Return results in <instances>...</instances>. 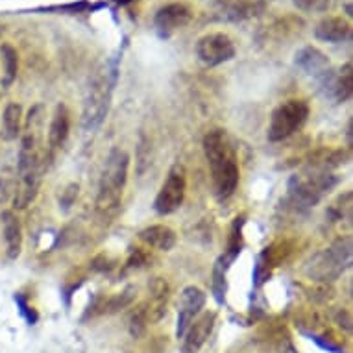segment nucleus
I'll list each match as a JSON object with an SVG mask.
<instances>
[{"label": "nucleus", "instance_id": "obj_1", "mask_svg": "<svg viewBox=\"0 0 353 353\" xmlns=\"http://www.w3.org/2000/svg\"><path fill=\"white\" fill-rule=\"evenodd\" d=\"M203 154L211 168L214 192L219 198L226 200L237 191L239 180H241L237 154L233 150L226 130H211L203 137Z\"/></svg>", "mask_w": 353, "mask_h": 353}, {"label": "nucleus", "instance_id": "obj_2", "mask_svg": "<svg viewBox=\"0 0 353 353\" xmlns=\"http://www.w3.org/2000/svg\"><path fill=\"white\" fill-rule=\"evenodd\" d=\"M39 143L34 134H26L21 143L17 165V185L13 196V208L24 209L34 202L39 192L43 180V157L39 152Z\"/></svg>", "mask_w": 353, "mask_h": 353}, {"label": "nucleus", "instance_id": "obj_3", "mask_svg": "<svg viewBox=\"0 0 353 353\" xmlns=\"http://www.w3.org/2000/svg\"><path fill=\"white\" fill-rule=\"evenodd\" d=\"M128 168H130L128 152L122 148H113L105 159L104 170L100 176L97 209L102 214L115 213L121 205L122 192L128 181Z\"/></svg>", "mask_w": 353, "mask_h": 353}, {"label": "nucleus", "instance_id": "obj_4", "mask_svg": "<svg viewBox=\"0 0 353 353\" xmlns=\"http://www.w3.org/2000/svg\"><path fill=\"white\" fill-rule=\"evenodd\" d=\"M352 263V243L341 239L320 252L307 265V276L316 281H335Z\"/></svg>", "mask_w": 353, "mask_h": 353}, {"label": "nucleus", "instance_id": "obj_5", "mask_svg": "<svg viewBox=\"0 0 353 353\" xmlns=\"http://www.w3.org/2000/svg\"><path fill=\"white\" fill-rule=\"evenodd\" d=\"M309 117V104L305 100L292 99L279 104L270 115L268 124V141L270 143H281L289 139L296 132H300Z\"/></svg>", "mask_w": 353, "mask_h": 353}, {"label": "nucleus", "instance_id": "obj_6", "mask_svg": "<svg viewBox=\"0 0 353 353\" xmlns=\"http://www.w3.org/2000/svg\"><path fill=\"white\" fill-rule=\"evenodd\" d=\"M111 100V81L108 78V72H100L94 76L89 93H87L85 104H83V113H81V124L85 130H94L99 128L108 115Z\"/></svg>", "mask_w": 353, "mask_h": 353}, {"label": "nucleus", "instance_id": "obj_7", "mask_svg": "<svg viewBox=\"0 0 353 353\" xmlns=\"http://www.w3.org/2000/svg\"><path fill=\"white\" fill-rule=\"evenodd\" d=\"M335 185L333 176L327 172H309L294 176L289 183V192L296 203L303 208H314L324 196L325 191H330Z\"/></svg>", "mask_w": 353, "mask_h": 353}, {"label": "nucleus", "instance_id": "obj_8", "mask_svg": "<svg viewBox=\"0 0 353 353\" xmlns=\"http://www.w3.org/2000/svg\"><path fill=\"white\" fill-rule=\"evenodd\" d=\"M187 192V174L185 168L181 165H174L168 170V176L165 183L161 185L159 192H157L156 202H154V209L159 214H172L181 208V203L185 200Z\"/></svg>", "mask_w": 353, "mask_h": 353}, {"label": "nucleus", "instance_id": "obj_9", "mask_svg": "<svg viewBox=\"0 0 353 353\" xmlns=\"http://www.w3.org/2000/svg\"><path fill=\"white\" fill-rule=\"evenodd\" d=\"M196 56L205 67H219L235 58V45L228 34L214 32L198 39Z\"/></svg>", "mask_w": 353, "mask_h": 353}, {"label": "nucleus", "instance_id": "obj_10", "mask_svg": "<svg viewBox=\"0 0 353 353\" xmlns=\"http://www.w3.org/2000/svg\"><path fill=\"white\" fill-rule=\"evenodd\" d=\"M208 296L200 287L189 285L181 290L180 303H178V325H176V335L178 339L185 335L187 327L192 324V320L202 313Z\"/></svg>", "mask_w": 353, "mask_h": 353}, {"label": "nucleus", "instance_id": "obj_11", "mask_svg": "<svg viewBox=\"0 0 353 353\" xmlns=\"http://www.w3.org/2000/svg\"><path fill=\"white\" fill-rule=\"evenodd\" d=\"M191 19L192 12L189 10V6L181 4V2H174V4H167L161 10H157L154 24H156V30L159 32V35L168 37L174 32L185 28L187 24L191 23Z\"/></svg>", "mask_w": 353, "mask_h": 353}, {"label": "nucleus", "instance_id": "obj_12", "mask_svg": "<svg viewBox=\"0 0 353 353\" xmlns=\"http://www.w3.org/2000/svg\"><path fill=\"white\" fill-rule=\"evenodd\" d=\"M216 324V313L214 311H205L200 313L196 319L192 320V324L187 327L183 339V353H198L202 346L208 342Z\"/></svg>", "mask_w": 353, "mask_h": 353}, {"label": "nucleus", "instance_id": "obj_13", "mask_svg": "<svg viewBox=\"0 0 353 353\" xmlns=\"http://www.w3.org/2000/svg\"><path fill=\"white\" fill-rule=\"evenodd\" d=\"M324 87L327 89V94L331 99L339 102V104H344L347 100L352 99L353 93V72H352V63L342 65L339 72H327L325 76L320 78Z\"/></svg>", "mask_w": 353, "mask_h": 353}, {"label": "nucleus", "instance_id": "obj_14", "mask_svg": "<svg viewBox=\"0 0 353 353\" xmlns=\"http://www.w3.org/2000/svg\"><path fill=\"white\" fill-rule=\"evenodd\" d=\"M148 305H146V316L148 322H159L167 314L168 298H170V285L167 279L154 278L148 285Z\"/></svg>", "mask_w": 353, "mask_h": 353}, {"label": "nucleus", "instance_id": "obj_15", "mask_svg": "<svg viewBox=\"0 0 353 353\" xmlns=\"http://www.w3.org/2000/svg\"><path fill=\"white\" fill-rule=\"evenodd\" d=\"M350 34H352V24L341 15L324 17L314 28L316 39L324 41V43H342L350 37Z\"/></svg>", "mask_w": 353, "mask_h": 353}, {"label": "nucleus", "instance_id": "obj_16", "mask_svg": "<svg viewBox=\"0 0 353 353\" xmlns=\"http://www.w3.org/2000/svg\"><path fill=\"white\" fill-rule=\"evenodd\" d=\"M70 134V113L65 104H58L50 119V126H48V146L50 150H58L65 145V141L69 139Z\"/></svg>", "mask_w": 353, "mask_h": 353}, {"label": "nucleus", "instance_id": "obj_17", "mask_svg": "<svg viewBox=\"0 0 353 353\" xmlns=\"http://www.w3.org/2000/svg\"><path fill=\"white\" fill-rule=\"evenodd\" d=\"M294 63L307 74H313L316 78H322L330 72V59L322 50L316 47H303L296 52Z\"/></svg>", "mask_w": 353, "mask_h": 353}, {"label": "nucleus", "instance_id": "obj_18", "mask_svg": "<svg viewBox=\"0 0 353 353\" xmlns=\"http://www.w3.org/2000/svg\"><path fill=\"white\" fill-rule=\"evenodd\" d=\"M2 228H4V243H6V255L10 259H17L23 252V226L17 214L13 211L2 213Z\"/></svg>", "mask_w": 353, "mask_h": 353}, {"label": "nucleus", "instance_id": "obj_19", "mask_svg": "<svg viewBox=\"0 0 353 353\" xmlns=\"http://www.w3.org/2000/svg\"><path fill=\"white\" fill-rule=\"evenodd\" d=\"M139 239L146 246L159 250V252H170L176 246V241H178L172 228L163 226V224H154V226L145 228L139 233Z\"/></svg>", "mask_w": 353, "mask_h": 353}, {"label": "nucleus", "instance_id": "obj_20", "mask_svg": "<svg viewBox=\"0 0 353 353\" xmlns=\"http://www.w3.org/2000/svg\"><path fill=\"white\" fill-rule=\"evenodd\" d=\"M23 130V108L17 102H10L2 115V135L6 141H15L21 137Z\"/></svg>", "mask_w": 353, "mask_h": 353}, {"label": "nucleus", "instance_id": "obj_21", "mask_svg": "<svg viewBox=\"0 0 353 353\" xmlns=\"http://www.w3.org/2000/svg\"><path fill=\"white\" fill-rule=\"evenodd\" d=\"M0 58H2V87H10L17 78L19 54L10 43H4L0 47Z\"/></svg>", "mask_w": 353, "mask_h": 353}, {"label": "nucleus", "instance_id": "obj_22", "mask_svg": "<svg viewBox=\"0 0 353 353\" xmlns=\"http://www.w3.org/2000/svg\"><path fill=\"white\" fill-rule=\"evenodd\" d=\"M146 324H148V316H146V307H139V311H135L130 319V330L132 335L139 336L145 331Z\"/></svg>", "mask_w": 353, "mask_h": 353}, {"label": "nucleus", "instance_id": "obj_23", "mask_svg": "<svg viewBox=\"0 0 353 353\" xmlns=\"http://www.w3.org/2000/svg\"><path fill=\"white\" fill-rule=\"evenodd\" d=\"M292 2L301 12H316L327 6V0H292Z\"/></svg>", "mask_w": 353, "mask_h": 353}]
</instances>
